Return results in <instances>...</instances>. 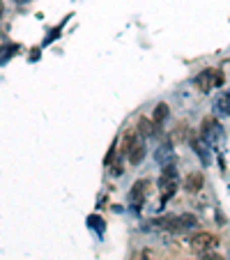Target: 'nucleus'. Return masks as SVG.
Wrapping results in <instances>:
<instances>
[{"label":"nucleus","instance_id":"11","mask_svg":"<svg viewBox=\"0 0 230 260\" xmlns=\"http://www.w3.org/2000/svg\"><path fill=\"white\" fill-rule=\"evenodd\" d=\"M191 145H193V150H196L198 152V157L203 159V164H210V152H207V143L205 141H196V138H193V141H191Z\"/></svg>","mask_w":230,"mask_h":260},{"label":"nucleus","instance_id":"9","mask_svg":"<svg viewBox=\"0 0 230 260\" xmlns=\"http://www.w3.org/2000/svg\"><path fill=\"white\" fill-rule=\"evenodd\" d=\"M157 161L161 164V166H168V164H173V147L171 145H161L157 150Z\"/></svg>","mask_w":230,"mask_h":260},{"label":"nucleus","instance_id":"16","mask_svg":"<svg viewBox=\"0 0 230 260\" xmlns=\"http://www.w3.org/2000/svg\"><path fill=\"white\" fill-rule=\"evenodd\" d=\"M14 3H21V5H23V3H30V0H14Z\"/></svg>","mask_w":230,"mask_h":260},{"label":"nucleus","instance_id":"13","mask_svg":"<svg viewBox=\"0 0 230 260\" xmlns=\"http://www.w3.org/2000/svg\"><path fill=\"white\" fill-rule=\"evenodd\" d=\"M14 53H19V46L16 44H10V46H5V49H0V62H7Z\"/></svg>","mask_w":230,"mask_h":260},{"label":"nucleus","instance_id":"7","mask_svg":"<svg viewBox=\"0 0 230 260\" xmlns=\"http://www.w3.org/2000/svg\"><path fill=\"white\" fill-rule=\"evenodd\" d=\"M203 184H205V177H203V173H189V175L184 177V189L191 193H196L203 189Z\"/></svg>","mask_w":230,"mask_h":260},{"label":"nucleus","instance_id":"3","mask_svg":"<svg viewBox=\"0 0 230 260\" xmlns=\"http://www.w3.org/2000/svg\"><path fill=\"white\" fill-rule=\"evenodd\" d=\"M201 136L207 145H219L223 141V132H221V124L216 122V118H207L201 124Z\"/></svg>","mask_w":230,"mask_h":260},{"label":"nucleus","instance_id":"15","mask_svg":"<svg viewBox=\"0 0 230 260\" xmlns=\"http://www.w3.org/2000/svg\"><path fill=\"white\" fill-rule=\"evenodd\" d=\"M198 260H225L223 255H216V253H203V258H198Z\"/></svg>","mask_w":230,"mask_h":260},{"label":"nucleus","instance_id":"8","mask_svg":"<svg viewBox=\"0 0 230 260\" xmlns=\"http://www.w3.org/2000/svg\"><path fill=\"white\" fill-rule=\"evenodd\" d=\"M138 134H141V136H157V134H159V127L152 122V120L141 118V120H138Z\"/></svg>","mask_w":230,"mask_h":260},{"label":"nucleus","instance_id":"12","mask_svg":"<svg viewBox=\"0 0 230 260\" xmlns=\"http://www.w3.org/2000/svg\"><path fill=\"white\" fill-rule=\"evenodd\" d=\"M216 108H219L221 113L230 115V90H228V92H223V94H221V99H219V102H216Z\"/></svg>","mask_w":230,"mask_h":260},{"label":"nucleus","instance_id":"1","mask_svg":"<svg viewBox=\"0 0 230 260\" xmlns=\"http://www.w3.org/2000/svg\"><path fill=\"white\" fill-rule=\"evenodd\" d=\"M189 246L193 253H210V251H214L216 246H219V240H216V235H212V233H198V235H193L189 240Z\"/></svg>","mask_w":230,"mask_h":260},{"label":"nucleus","instance_id":"5","mask_svg":"<svg viewBox=\"0 0 230 260\" xmlns=\"http://www.w3.org/2000/svg\"><path fill=\"white\" fill-rule=\"evenodd\" d=\"M127 157H129V164H134V166H138V164L143 161V157H145V143H143L141 134L134 136V143H132V147H129Z\"/></svg>","mask_w":230,"mask_h":260},{"label":"nucleus","instance_id":"17","mask_svg":"<svg viewBox=\"0 0 230 260\" xmlns=\"http://www.w3.org/2000/svg\"><path fill=\"white\" fill-rule=\"evenodd\" d=\"M0 16H3V3H0Z\"/></svg>","mask_w":230,"mask_h":260},{"label":"nucleus","instance_id":"10","mask_svg":"<svg viewBox=\"0 0 230 260\" xmlns=\"http://www.w3.org/2000/svg\"><path fill=\"white\" fill-rule=\"evenodd\" d=\"M168 111H171V108H168L166 104H157V108H154V118H152V122L157 124V127H161V124L166 122V118H168Z\"/></svg>","mask_w":230,"mask_h":260},{"label":"nucleus","instance_id":"2","mask_svg":"<svg viewBox=\"0 0 230 260\" xmlns=\"http://www.w3.org/2000/svg\"><path fill=\"white\" fill-rule=\"evenodd\" d=\"M159 184H161V201L166 203L168 198L175 193V189H177V171H175V164H168V166H163V175H161V180H159Z\"/></svg>","mask_w":230,"mask_h":260},{"label":"nucleus","instance_id":"14","mask_svg":"<svg viewBox=\"0 0 230 260\" xmlns=\"http://www.w3.org/2000/svg\"><path fill=\"white\" fill-rule=\"evenodd\" d=\"M88 223H90V228H94V231L99 233V235H102V233H104V221L99 219V216H90V219H88Z\"/></svg>","mask_w":230,"mask_h":260},{"label":"nucleus","instance_id":"4","mask_svg":"<svg viewBox=\"0 0 230 260\" xmlns=\"http://www.w3.org/2000/svg\"><path fill=\"white\" fill-rule=\"evenodd\" d=\"M193 83H196L198 90H203V92H210V90L216 88V85H223V74H221L219 69H205L203 74H198Z\"/></svg>","mask_w":230,"mask_h":260},{"label":"nucleus","instance_id":"6","mask_svg":"<svg viewBox=\"0 0 230 260\" xmlns=\"http://www.w3.org/2000/svg\"><path fill=\"white\" fill-rule=\"evenodd\" d=\"M147 184H150V182H145V180H138L136 184H134V189H132V203L136 207H141L143 203H145V198H147Z\"/></svg>","mask_w":230,"mask_h":260}]
</instances>
